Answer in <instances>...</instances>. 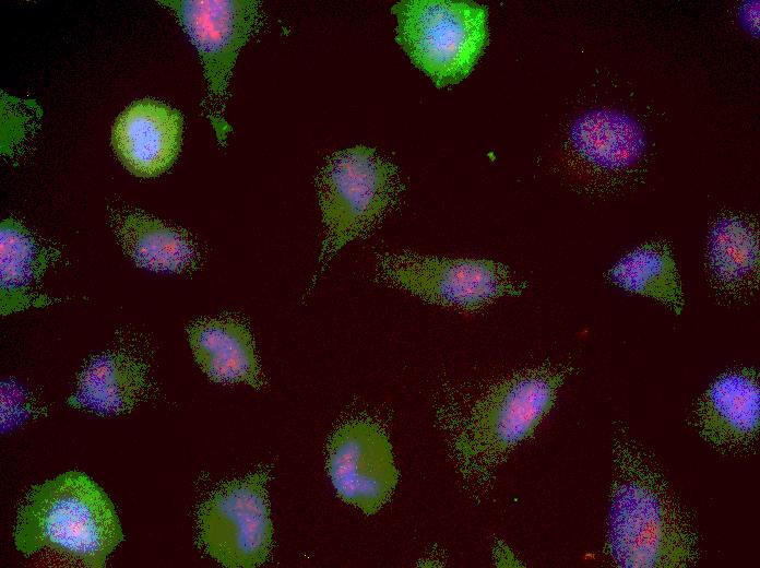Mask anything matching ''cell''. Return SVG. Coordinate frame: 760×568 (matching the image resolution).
Masks as SVG:
<instances>
[{
	"mask_svg": "<svg viewBox=\"0 0 760 568\" xmlns=\"http://www.w3.org/2000/svg\"><path fill=\"white\" fill-rule=\"evenodd\" d=\"M615 472L606 548L618 567L677 568L697 561L686 511L645 452L626 435L614 441Z\"/></svg>",
	"mask_w": 760,
	"mask_h": 568,
	"instance_id": "1",
	"label": "cell"
},
{
	"mask_svg": "<svg viewBox=\"0 0 760 568\" xmlns=\"http://www.w3.org/2000/svg\"><path fill=\"white\" fill-rule=\"evenodd\" d=\"M569 365L526 368L491 384L467 406L440 415L450 451L464 478L488 481L509 452L535 431L551 410Z\"/></svg>",
	"mask_w": 760,
	"mask_h": 568,
	"instance_id": "2",
	"label": "cell"
},
{
	"mask_svg": "<svg viewBox=\"0 0 760 568\" xmlns=\"http://www.w3.org/2000/svg\"><path fill=\"white\" fill-rule=\"evenodd\" d=\"M122 540L111 500L78 471L34 485L17 508L13 543L24 556L48 551L100 568Z\"/></svg>",
	"mask_w": 760,
	"mask_h": 568,
	"instance_id": "3",
	"label": "cell"
},
{
	"mask_svg": "<svg viewBox=\"0 0 760 568\" xmlns=\"http://www.w3.org/2000/svg\"><path fill=\"white\" fill-rule=\"evenodd\" d=\"M314 186L324 236L305 296L312 293L344 246L366 237L384 220L404 189L396 166L366 145L331 154L319 169Z\"/></svg>",
	"mask_w": 760,
	"mask_h": 568,
	"instance_id": "4",
	"label": "cell"
},
{
	"mask_svg": "<svg viewBox=\"0 0 760 568\" xmlns=\"http://www.w3.org/2000/svg\"><path fill=\"white\" fill-rule=\"evenodd\" d=\"M373 277L427 304L461 312L479 311L503 297L520 296L526 289V283L501 262L412 251L378 255Z\"/></svg>",
	"mask_w": 760,
	"mask_h": 568,
	"instance_id": "5",
	"label": "cell"
},
{
	"mask_svg": "<svg viewBox=\"0 0 760 568\" xmlns=\"http://www.w3.org/2000/svg\"><path fill=\"white\" fill-rule=\"evenodd\" d=\"M392 12L396 42L438 87L465 79L487 45V12L476 3L407 0Z\"/></svg>",
	"mask_w": 760,
	"mask_h": 568,
	"instance_id": "6",
	"label": "cell"
},
{
	"mask_svg": "<svg viewBox=\"0 0 760 568\" xmlns=\"http://www.w3.org/2000/svg\"><path fill=\"white\" fill-rule=\"evenodd\" d=\"M199 54L206 81L203 115L211 121L217 142L226 145L231 127L225 118L228 87L237 57L257 34L264 14L256 0H162Z\"/></svg>",
	"mask_w": 760,
	"mask_h": 568,
	"instance_id": "7",
	"label": "cell"
},
{
	"mask_svg": "<svg viewBox=\"0 0 760 568\" xmlns=\"http://www.w3.org/2000/svg\"><path fill=\"white\" fill-rule=\"evenodd\" d=\"M271 471L259 469L218 485L197 511L199 547L229 568L263 565L273 548L268 482Z\"/></svg>",
	"mask_w": 760,
	"mask_h": 568,
	"instance_id": "8",
	"label": "cell"
},
{
	"mask_svg": "<svg viewBox=\"0 0 760 568\" xmlns=\"http://www.w3.org/2000/svg\"><path fill=\"white\" fill-rule=\"evenodd\" d=\"M326 469L340 498L366 514L390 500L399 478L388 435L369 417L347 419L332 433Z\"/></svg>",
	"mask_w": 760,
	"mask_h": 568,
	"instance_id": "9",
	"label": "cell"
},
{
	"mask_svg": "<svg viewBox=\"0 0 760 568\" xmlns=\"http://www.w3.org/2000/svg\"><path fill=\"white\" fill-rule=\"evenodd\" d=\"M183 118L179 110L152 98L130 104L111 130L114 152L124 168L141 178L167 171L182 143Z\"/></svg>",
	"mask_w": 760,
	"mask_h": 568,
	"instance_id": "10",
	"label": "cell"
},
{
	"mask_svg": "<svg viewBox=\"0 0 760 568\" xmlns=\"http://www.w3.org/2000/svg\"><path fill=\"white\" fill-rule=\"evenodd\" d=\"M760 391L753 368L720 375L698 400L693 424L700 436L721 450H744L758 436Z\"/></svg>",
	"mask_w": 760,
	"mask_h": 568,
	"instance_id": "11",
	"label": "cell"
},
{
	"mask_svg": "<svg viewBox=\"0 0 760 568\" xmlns=\"http://www.w3.org/2000/svg\"><path fill=\"white\" fill-rule=\"evenodd\" d=\"M152 389L149 362L130 348L119 347L85 363L67 403L100 416L123 415L143 402Z\"/></svg>",
	"mask_w": 760,
	"mask_h": 568,
	"instance_id": "12",
	"label": "cell"
},
{
	"mask_svg": "<svg viewBox=\"0 0 760 568\" xmlns=\"http://www.w3.org/2000/svg\"><path fill=\"white\" fill-rule=\"evenodd\" d=\"M108 222L123 252L140 268L188 274L201 264L199 244L181 227L128 206L111 208Z\"/></svg>",
	"mask_w": 760,
	"mask_h": 568,
	"instance_id": "13",
	"label": "cell"
},
{
	"mask_svg": "<svg viewBox=\"0 0 760 568\" xmlns=\"http://www.w3.org/2000/svg\"><path fill=\"white\" fill-rule=\"evenodd\" d=\"M187 333L197 364L212 381L246 383L257 390L265 387L252 333L240 318L222 315L198 319Z\"/></svg>",
	"mask_w": 760,
	"mask_h": 568,
	"instance_id": "14",
	"label": "cell"
},
{
	"mask_svg": "<svg viewBox=\"0 0 760 568\" xmlns=\"http://www.w3.org/2000/svg\"><path fill=\"white\" fill-rule=\"evenodd\" d=\"M706 269L715 295L727 303L750 297L759 282V242L755 225L738 215H725L712 226Z\"/></svg>",
	"mask_w": 760,
	"mask_h": 568,
	"instance_id": "15",
	"label": "cell"
},
{
	"mask_svg": "<svg viewBox=\"0 0 760 568\" xmlns=\"http://www.w3.org/2000/svg\"><path fill=\"white\" fill-rule=\"evenodd\" d=\"M1 312L25 310L48 304L38 287L49 267L61 252L32 233L20 221L9 217L1 223Z\"/></svg>",
	"mask_w": 760,
	"mask_h": 568,
	"instance_id": "16",
	"label": "cell"
},
{
	"mask_svg": "<svg viewBox=\"0 0 760 568\" xmlns=\"http://www.w3.org/2000/svg\"><path fill=\"white\" fill-rule=\"evenodd\" d=\"M574 150L587 163L603 169H622L634 164L645 149V135L632 117L615 109H591L571 126Z\"/></svg>",
	"mask_w": 760,
	"mask_h": 568,
	"instance_id": "17",
	"label": "cell"
},
{
	"mask_svg": "<svg viewBox=\"0 0 760 568\" xmlns=\"http://www.w3.org/2000/svg\"><path fill=\"white\" fill-rule=\"evenodd\" d=\"M608 279L627 292L662 303L677 315L684 309L678 270L664 244L648 242L633 249L609 270Z\"/></svg>",
	"mask_w": 760,
	"mask_h": 568,
	"instance_id": "18",
	"label": "cell"
},
{
	"mask_svg": "<svg viewBox=\"0 0 760 568\" xmlns=\"http://www.w3.org/2000/svg\"><path fill=\"white\" fill-rule=\"evenodd\" d=\"M758 2L751 5L745 7V11H743V22L746 23V27L755 31L758 29Z\"/></svg>",
	"mask_w": 760,
	"mask_h": 568,
	"instance_id": "19",
	"label": "cell"
}]
</instances>
